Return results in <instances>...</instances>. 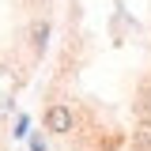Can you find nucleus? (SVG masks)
<instances>
[{"label": "nucleus", "mask_w": 151, "mask_h": 151, "mask_svg": "<svg viewBox=\"0 0 151 151\" xmlns=\"http://www.w3.org/2000/svg\"><path fill=\"white\" fill-rule=\"evenodd\" d=\"M45 129L49 132H72V110L68 106H49L45 110Z\"/></svg>", "instance_id": "obj_1"}, {"label": "nucleus", "mask_w": 151, "mask_h": 151, "mask_svg": "<svg viewBox=\"0 0 151 151\" xmlns=\"http://www.w3.org/2000/svg\"><path fill=\"white\" fill-rule=\"evenodd\" d=\"M136 113L151 125V87H144V91H140V106H136Z\"/></svg>", "instance_id": "obj_3"}, {"label": "nucleus", "mask_w": 151, "mask_h": 151, "mask_svg": "<svg viewBox=\"0 0 151 151\" xmlns=\"http://www.w3.org/2000/svg\"><path fill=\"white\" fill-rule=\"evenodd\" d=\"M45 38H49V23H45V19H38L34 27H30V42L42 49V45H45Z\"/></svg>", "instance_id": "obj_2"}]
</instances>
